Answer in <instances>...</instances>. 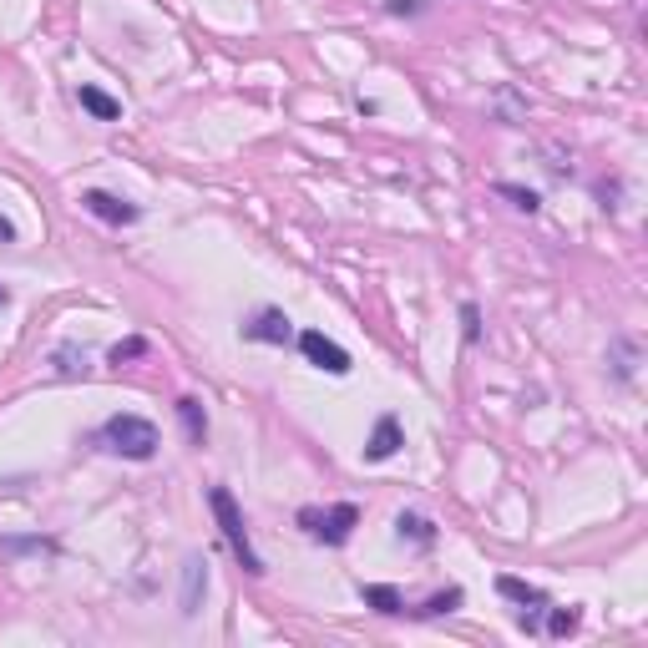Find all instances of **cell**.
<instances>
[{"mask_svg":"<svg viewBox=\"0 0 648 648\" xmlns=\"http://www.w3.org/2000/svg\"><path fill=\"white\" fill-rule=\"evenodd\" d=\"M547 633H552V638L578 633V608H557V613H552V623H547Z\"/></svg>","mask_w":648,"mask_h":648,"instance_id":"obj_15","label":"cell"},{"mask_svg":"<svg viewBox=\"0 0 648 648\" xmlns=\"http://www.w3.org/2000/svg\"><path fill=\"white\" fill-rule=\"evenodd\" d=\"M395 451H400V421L380 416L375 431H370V441H365V461H390Z\"/></svg>","mask_w":648,"mask_h":648,"instance_id":"obj_7","label":"cell"},{"mask_svg":"<svg viewBox=\"0 0 648 648\" xmlns=\"http://www.w3.org/2000/svg\"><path fill=\"white\" fill-rule=\"evenodd\" d=\"M147 355V340H122L112 345V365H127V360H142Z\"/></svg>","mask_w":648,"mask_h":648,"instance_id":"obj_17","label":"cell"},{"mask_svg":"<svg viewBox=\"0 0 648 648\" xmlns=\"http://www.w3.org/2000/svg\"><path fill=\"white\" fill-rule=\"evenodd\" d=\"M6 299H11V294H6V284H0V304H6Z\"/></svg>","mask_w":648,"mask_h":648,"instance_id":"obj_21","label":"cell"},{"mask_svg":"<svg viewBox=\"0 0 648 648\" xmlns=\"http://www.w3.org/2000/svg\"><path fill=\"white\" fill-rule=\"evenodd\" d=\"M203 588H208V567H203V557H188V562H183V613H188V618L198 613Z\"/></svg>","mask_w":648,"mask_h":648,"instance_id":"obj_8","label":"cell"},{"mask_svg":"<svg viewBox=\"0 0 648 648\" xmlns=\"http://www.w3.org/2000/svg\"><path fill=\"white\" fill-rule=\"evenodd\" d=\"M81 208H87L92 218H102V223H117V228L142 218V208H137V203H127V198H117V193H102V188L81 193Z\"/></svg>","mask_w":648,"mask_h":648,"instance_id":"obj_5","label":"cell"},{"mask_svg":"<svg viewBox=\"0 0 648 648\" xmlns=\"http://www.w3.org/2000/svg\"><path fill=\"white\" fill-rule=\"evenodd\" d=\"M0 243H16V223L11 218H0Z\"/></svg>","mask_w":648,"mask_h":648,"instance_id":"obj_20","label":"cell"},{"mask_svg":"<svg viewBox=\"0 0 648 648\" xmlns=\"http://www.w3.org/2000/svg\"><path fill=\"white\" fill-rule=\"evenodd\" d=\"M400 537H411V542H421V547H431L436 542V527L426 522V517H416V512H400Z\"/></svg>","mask_w":648,"mask_h":648,"instance_id":"obj_12","label":"cell"},{"mask_svg":"<svg viewBox=\"0 0 648 648\" xmlns=\"http://www.w3.org/2000/svg\"><path fill=\"white\" fill-rule=\"evenodd\" d=\"M299 522H304L319 542L340 547V542H350V532H355V522H360V507H355V502H335L330 512H314V507H304V512H299Z\"/></svg>","mask_w":648,"mask_h":648,"instance_id":"obj_3","label":"cell"},{"mask_svg":"<svg viewBox=\"0 0 648 648\" xmlns=\"http://www.w3.org/2000/svg\"><path fill=\"white\" fill-rule=\"evenodd\" d=\"M461 324H466V330H461L466 340H476V335H481V314H476V304H461Z\"/></svg>","mask_w":648,"mask_h":648,"instance_id":"obj_18","label":"cell"},{"mask_svg":"<svg viewBox=\"0 0 648 648\" xmlns=\"http://www.w3.org/2000/svg\"><path fill=\"white\" fill-rule=\"evenodd\" d=\"M365 593V603L375 608V613H400L405 603H400V593L395 588H385V583H370V588H360Z\"/></svg>","mask_w":648,"mask_h":648,"instance_id":"obj_13","label":"cell"},{"mask_svg":"<svg viewBox=\"0 0 648 648\" xmlns=\"http://www.w3.org/2000/svg\"><path fill=\"white\" fill-rule=\"evenodd\" d=\"M102 446L127 456V461H152L157 456V426L142 416H112L102 426Z\"/></svg>","mask_w":648,"mask_h":648,"instance_id":"obj_2","label":"cell"},{"mask_svg":"<svg viewBox=\"0 0 648 648\" xmlns=\"http://www.w3.org/2000/svg\"><path fill=\"white\" fill-rule=\"evenodd\" d=\"M497 193H502V198H512L522 213H537V193H532V188H512V183H502Z\"/></svg>","mask_w":648,"mask_h":648,"instance_id":"obj_16","label":"cell"},{"mask_svg":"<svg viewBox=\"0 0 648 648\" xmlns=\"http://www.w3.org/2000/svg\"><path fill=\"white\" fill-rule=\"evenodd\" d=\"M289 314L284 309H259L254 324H243V340H259V345H289Z\"/></svg>","mask_w":648,"mask_h":648,"instance_id":"obj_6","label":"cell"},{"mask_svg":"<svg viewBox=\"0 0 648 648\" xmlns=\"http://www.w3.org/2000/svg\"><path fill=\"white\" fill-rule=\"evenodd\" d=\"M299 350H304L309 365L330 370V375H345V370H350V355H345L330 335H319V330H304V335H299Z\"/></svg>","mask_w":648,"mask_h":648,"instance_id":"obj_4","label":"cell"},{"mask_svg":"<svg viewBox=\"0 0 648 648\" xmlns=\"http://www.w3.org/2000/svg\"><path fill=\"white\" fill-rule=\"evenodd\" d=\"M461 603V588H446V593H436V598H426V608H416L421 618H441V613H451Z\"/></svg>","mask_w":648,"mask_h":648,"instance_id":"obj_14","label":"cell"},{"mask_svg":"<svg viewBox=\"0 0 648 648\" xmlns=\"http://www.w3.org/2000/svg\"><path fill=\"white\" fill-rule=\"evenodd\" d=\"M76 97H81V107H87L97 122H117V117H122V102H117V97H107L102 87H81Z\"/></svg>","mask_w":648,"mask_h":648,"instance_id":"obj_9","label":"cell"},{"mask_svg":"<svg viewBox=\"0 0 648 648\" xmlns=\"http://www.w3.org/2000/svg\"><path fill=\"white\" fill-rule=\"evenodd\" d=\"M208 507H213V517H218V527H223L233 557L243 562V573H254V578H259V573H264V562H259V552H254V542H249V527H243V512H238L233 492H228V486H213V492H208Z\"/></svg>","mask_w":648,"mask_h":648,"instance_id":"obj_1","label":"cell"},{"mask_svg":"<svg viewBox=\"0 0 648 648\" xmlns=\"http://www.w3.org/2000/svg\"><path fill=\"white\" fill-rule=\"evenodd\" d=\"M178 416H183L188 441H193V446H203V436H208V416H203V405H198L193 395H183V400H178Z\"/></svg>","mask_w":648,"mask_h":648,"instance_id":"obj_11","label":"cell"},{"mask_svg":"<svg viewBox=\"0 0 648 648\" xmlns=\"http://www.w3.org/2000/svg\"><path fill=\"white\" fill-rule=\"evenodd\" d=\"M497 593L512 598V603H522V608H547V593L532 588V583H522V578H497Z\"/></svg>","mask_w":648,"mask_h":648,"instance_id":"obj_10","label":"cell"},{"mask_svg":"<svg viewBox=\"0 0 648 648\" xmlns=\"http://www.w3.org/2000/svg\"><path fill=\"white\" fill-rule=\"evenodd\" d=\"M385 11L390 16H416V11H426V0H385Z\"/></svg>","mask_w":648,"mask_h":648,"instance_id":"obj_19","label":"cell"}]
</instances>
